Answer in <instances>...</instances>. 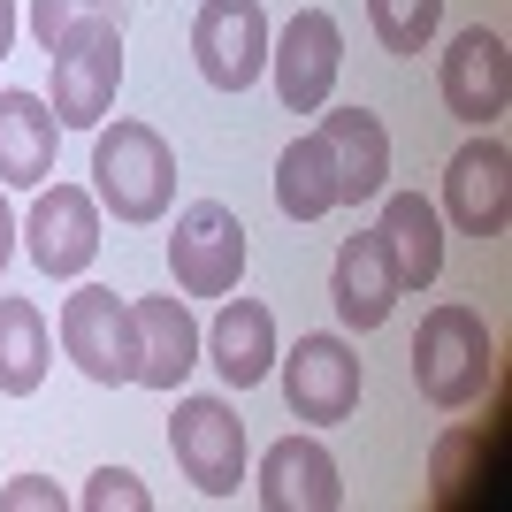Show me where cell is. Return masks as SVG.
Instances as JSON below:
<instances>
[{"mask_svg": "<svg viewBox=\"0 0 512 512\" xmlns=\"http://www.w3.org/2000/svg\"><path fill=\"white\" fill-rule=\"evenodd\" d=\"M92 199H100L115 222H161L176 207V153L169 138L138 115H115V123L92 130Z\"/></svg>", "mask_w": 512, "mask_h": 512, "instance_id": "cell-1", "label": "cell"}, {"mask_svg": "<svg viewBox=\"0 0 512 512\" xmlns=\"http://www.w3.org/2000/svg\"><path fill=\"white\" fill-rule=\"evenodd\" d=\"M115 85H123V16L115 8L69 23L46 46V107L62 130H100L115 115Z\"/></svg>", "mask_w": 512, "mask_h": 512, "instance_id": "cell-2", "label": "cell"}, {"mask_svg": "<svg viewBox=\"0 0 512 512\" xmlns=\"http://www.w3.org/2000/svg\"><path fill=\"white\" fill-rule=\"evenodd\" d=\"M413 383H421L428 406H474L482 390L497 383V344H490V321L474 314V306L444 299V306H428L421 329H413Z\"/></svg>", "mask_w": 512, "mask_h": 512, "instance_id": "cell-3", "label": "cell"}, {"mask_svg": "<svg viewBox=\"0 0 512 512\" xmlns=\"http://www.w3.org/2000/svg\"><path fill=\"white\" fill-rule=\"evenodd\" d=\"M54 329H62V352L77 360V375H92L100 390L138 383V321H130V299H115L107 283H77Z\"/></svg>", "mask_w": 512, "mask_h": 512, "instance_id": "cell-4", "label": "cell"}, {"mask_svg": "<svg viewBox=\"0 0 512 512\" xmlns=\"http://www.w3.org/2000/svg\"><path fill=\"white\" fill-rule=\"evenodd\" d=\"M16 245L31 253V268L54 283H77L100 260V199L85 184H39L31 214L16 222Z\"/></svg>", "mask_w": 512, "mask_h": 512, "instance_id": "cell-5", "label": "cell"}, {"mask_svg": "<svg viewBox=\"0 0 512 512\" xmlns=\"http://www.w3.org/2000/svg\"><path fill=\"white\" fill-rule=\"evenodd\" d=\"M276 375H283V406H291V421L306 428H337L360 413V383H367V367L360 352L344 337H299L291 352H276Z\"/></svg>", "mask_w": 512, "mask_h": 512, "instance_id": "cell-6", "label": "cell"}, {"mask_svg": "<svg viewBox=\"0 0 512 512\" xmlns=\"http://www.w3.org/2000/svg\"><path fill=\"white\" fill-rule=\"evenodd\" d=\"M268 69H276V100L291 115H321L344 77V31L329 8H291L283 31H268Z\"/></svg>", "mask_w": 512, "mask_h": 512, "instance_id": "cell-7", "label": "cell"}, {"mask_svg": "<svg viewBox=\"0 0 512 512\" xmlns=\"http://www.w3.org/2000/svg\"><path fill=\"white\" fill-rule=\"evenodd\" d=\"M169 451L184 482L199 497H237L245 482V421L230 413V398H176V421H169Z\"/></svg>", "mask_w": 512, "mask_h": 512, "instance_id": "cell-8", "label": "cell"}, {"mask_svg": "<svg viewBox=\"0 0 512 512\" xmlns=\"http://www.w3.org/2000/svg\"><path fill=\"white\" fill-rule=\"evenodd\" d=\"M169 268H176L184 299H230L237 276H245V222L222 199H192V207L176 214Z\"/></svg>", "mask_w": 512, "mask_h": 512, "instance_id": "cell-9", "label": "cell"}, {"mask_svg": "<svg viewBox=\"0 0 512 512\" xmlns=\"http://www.w3.org/2000/svg\"><path fill=\"white\" fill-rule=\"evenodd\" d=\"M444 214L459 237H505V222H512V146L505 138L474 130L444 161Z\"/></svg>", "mask_w": 512, "mask_h": 512, "instance_id": "cell-10", "label": "cell"}, {"mask_svg": "<svg viewBox=\"0 0 512 512\" xmlns=\"http://www.w3.org/2000/svg\"><path fill=\"white\" fill-rule=\"evenodd\" d=\"M436 92H444L451 107V123H467V130H490L497 115H505L512 100V46L505 31H459V39L444 46V62H436Z\"/></svg>", "mask_w": 512, "mask_h": 512, "instance_id": "cell-11", "label": "cell"}, {"mask_svg": "<svg viewBox=\"0 0 512 512\" xmlns=\"http://www.w3.org/2000/svg\"><path fill=\"white\" fill-rule=\"evenodd\" d=\"M192 54H199V77L214 92L260 85V69H268V8L260 0H199Z\"/></svg>", "mask_w": 512, "mask_h": 512, "instance_id": "cell-12", "label": "cell"}, {"mask_svg": "<svg viewBox=\"0 0 512 512\" xmlns=\"http://www.w3.org/2000/svg\"><path fill=\"white\" fill-rule=\"evenodd\" d=\"M314 130L329 146V169H337V207H367L390 192V130L375 107H329Z\"/></svg>", "mask_w": 512, "mask_h": 512, "instance_id": "cell-13", "label": "cell"}, {"mask_svg": "<svg viewBox=\"0 0 512 512\" xmlns=\"http://www.w3.org/2000/svg\"><path fill=\"white\" fill-rule=\"evenodd\" d=\"M260 505L268 512H337L344 505V474L329 459L321 436H283L260 451Z\"/></svg>", "mask_w": 512, "mask_h": 512, "instance_id": "cell-14", "label": "cell"}, {"mask_svg": "<svg viewBox=\"0 0 512 512\" xmlns=\"http://www.w3.org/2000/svg\"><path fill=\"white\" fill-rule=\"evenodd\" d=\"M276 314L260 299H222V314L199 329V360L222 375L230 390H253V383H268L276 375Z\"/></svg>", "mask_w": 512, "mask_h": 512, "instance_id": "cell-15", "label": "cell"}, {"mask_svg": "<svg viewBox=\"0 0 512 512\" xmlns=\"http://www.w3.org/2000/svg\"><path fill=\"white\" fill-rule=\"evenodd\" d=\"M329 306H337L344 329H383L390 306H398V276H390V253H383V237L360 230V237H344L337 260H329Z\"/></svg>", "mask_w": 512, "mask_h": 512, "instance_id": "cell-16", "label": "cell"}, {"mask_svg": "<svg viewBox=\"0 0 512 512\" xmlns=\"http://www.w3.org/2000/svg\"><path fill=\"white\" fill-rule=\"evenodd\" d=\"M62 153V123L46 92H0V184L8 192H39Z\"/></svg>", "mask_w": 512, "mask_h": 512, "instance_id": "cell-17", "label": "cell"}, {"mask_svg": "<svg viewBox=\"0 0 512 512\" xmlns=\"http://www.w3.org/2000/svg\"><path fill=\"white\" fill-rule=\"evenodd\" d=\"M375 237H383V253H390L398 291H428V283L444 276V214L428 207L421 192H383Z\"/></svg>", "mask_w": 512, "mask_h": 512, "instance_id": "cell-18", "label": "cell"}, {"mask_svg": "<svg viewBox=\"0 0 512 512\" xmlns=\"http://www.w3.org/2000/svg\"><path fill=\"white\" fill-rule=\"evenodd\" d=\"M130 321H138V383L146 390H176L199 367V321L192 306L161 291V299H130Z\"/></svg>", "mask_w": 512, "mask_h": 512, "instance_id": "cell-19", "label": "cell"}, {"mask_svg": "<svg viewBox=\"0 0 512 512\" xmlns=\"http://www.w3.org/2000/svg\"><path fill=\"white\" fill-rule=\"evenodd\" d=\"M54 337H46L39 299H0V398H39Z\"/></svg>", "mask_w": 512, "mask_h": 512, "instance_id": "cell-20", "label": "cell"}, {"mask_svg": "<svg viewBox=\"0 0 512 512\" xmlns=\"http://www.w3.org/2000/svg\"><path fill=\"white\" fill-rule=\"evenodd\" d=\"M276 207L283 222H321V214H337V169H329V146H321V130L291 138L276 161Z\"/></svg>", "mask_w": 512, "mask_h": 512, "instance_id": "cell-21", "label": "cell"}, {"mask_svg": "<svg viewBox=\"0 0 512 512\" xmlns=\"http://www.w3.org/2000/svg\"><path fill=\"white\" fill-rule=\"evenodd\" d=\"M436 23H444V0H367V31H375L383 54H398V62L428 54Z\"/></svg>", "mask_w": 512, "mask_h": 512, "instance_id": "cell-22", "label": "cell"}, {"mask_svg": "<svg viewBox=\"0 0 512 512\" xmlns=\"http://www.w3.org/2000/svg\"><path fill=\"white\" fill-rule=\"evenodd\" d=\"M77 505H85V512H153V490H146L130 467H100V474L85 482V497H77Z\"/></svg>", "mask_w": 512, "mask_h": 512, "instance_id": "cell-23", "label": "cell"}, {"mask_svg": "<svg viewBox=\"0 0 512 512\" xmlns=\"http://www.w3.org/2000/svg\"><path fill=\"white\" fill-rule=\"evenodd\" d=\"M100 8H115V0H31V39H39V46H54V39L69 31V23L100 16Z\"/></svg>", "mask_w": 512, "mask_h": 512, "instance_id": "cell-24", "label": "cell"}, {"mask_svg": "<svg viewBox=\"0 0 512 512\" xmlns=\"http://www.w3.org/2000/svg\"><path fill=\"white\" fill-rule=\"evenodd\" d=\"M62 505H69V497L54 490L46 474H16V482L0 490V512H62Z\"/></svg>", "mask_w": 512, "mask_h": 512, "instance_id": "cell-25", "label": "cell"}, {"mask_svg": "<svg viewBox=\"0 0 512 512\" xmlns=\"http://www.w3.org/2000/svg\"><path fill=\"white\" fill-rule=\"evenodd\" d=\"M8 260H16V207H8V184H0V276H8Z\"/></svg>", "mask_w": 512, "mask_h": 512, "instance_id": "cell-26", "label": "cell"}, {"mask_svg": "<svg viewBox=\"0 0 512 512\" xmlns=\"http://www.w3.org/2000/svg\"><path fill=\"white\" fill-rule=\"evenodd\" d=\"M16 31H23V16H16V0H0V62H8V46H16Z\"/></svg>", "mask_w": 512, "mask_h": 512, "instance_id": "cell-27", "label": "cell"}]
</instances>
